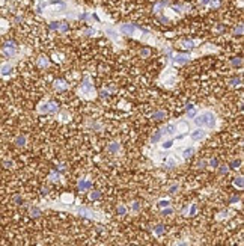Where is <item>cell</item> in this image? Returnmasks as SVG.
<instances>
[{"label":"cell","mask_w":244,"mask_h":246,"mask_svg":"<svg viewBox=\"0 0 244 246\" xmlns=\"http://www.w3.org/2000/svg\"><path fill=\"white\" fill-rule=\"evenodd\" d=\"M59 178H60V177H59V174L56 172V169H53V171H51V174H50V180L53 181V183H56V181H59Z\"/></svg>","instance_id":"7402d4cb"},{"label":"cell","mask_w":244,"mask_h":246,"mask_svg":"<svg viewBox=\"0 0 244 246\" xmlns=\"http://www.w3.org/2000/svg\"><path fill=\"white\" fill-rule=\"evenodd\" d=\"M182 45H184V49H191V47L195 45V42H193L191 39H184V41H182Z\"/></svg>","instance_id":"cb8c5ba5"},{"label":"cell","mask_w":244,"mask_h":246,"mask_svg":"<svg viewBox=\"0 0 244 246\" xmlns=\"http://www.w3.org/2000/svg\"><path fill=\"white\" fill-rule=\"evenodd\" d=\"M79 214L80 216H84V217H89V219H94L95 217V213L92 212V210H89V208H86V207H80L79 210Z\"/></svg>","instance_id":"ba28073f"},{"label":"cell","mask_w":244,"mask_h":246,"mask_svg":"<svg viewBox=\"0 0 244 246\" xmlns=\"http://www.w3.org/2000/svg\"><path fill=\"white\" fill-rule=\"evenodd\" d=\"M118 149H119V144H118V142H112V144L109 145V151H110V153H116Z\"/></svg>","instance_id":"4316f807"},{"label":"cell","mask_w":244,"mask_h":246,"mask_svg":"<svg viewBox=\"0 0 244 246\" xmlns=\"http://www.w3.org/2000/svg\"><path fill=\"white\" fill-rule=\"evenodd\" d=\"M234 184L238 187V189H243L244 187V183H243V177H237L235 180H234Z\"/></svg>","instance_id":"ffe728a7"},{"label":"cell","mask_w":244,"mask_h":246,"mask_svg":"<svg viewBox=\"0 0 244 246\" xmlns=\"http://www.w3.org/2000/svg\"><path fill=\"white\" fill-rule=\"evenodd\" d=\"M14 201H15V202H18V204H21V201H23V199H21V196L15 195V196H14Z\"/></svg>","instance_id":"f5cc1de1"},{"label":"cell","mask_w":244,"mask_h":246,"mask_svg":"<svg viewBox=\"0 0 244 246\" xmlns=\"http://www.w3.org/2000/svg\"><path fill=\"white\" fill-rule=\"evenodd\" d=\"M15 145L17 147H24L26 145V136H18V137H15Z\"/></svg>","instance_id":"e0dca14e"},{"label":"cell","mask_w":244,"mask_h":246,"mask_svg":"<svg viewBox=\"0 0 244 246\" xmlns=\"http://www.w3.org/2000/svg\"><path fill=\"white\" fill-rule=\"evenodd\" d=\"M59 30L62 33L68 32V23H60V24H59Z\"/></svg>","instance_id":"836d02e7"},{"label":"cell","mask_w":244,"mask_h":246,"mask_svg":"<svg viewBox=\"0 0 244 246\" xmlns=\"http://www.w3.org/2000/svg\"><path fill=\"white\" fill-rule=\"evenodd\" d=\"M158 20H160V23H161V24H167V23H169V18H167V17H164V15H160V17H158Z\"/></svg>","instance_id":"7bdbcfd3"},{"label":"cell","mask_w":244,"mask_h":246,"mask_svg":"<svg viewBox=\"0 0 244 246\" xmlns=\"http://www.w3.org/2000/svg\"><path fill=\"white\" fill-rule=\"evenodd\" d=\"M99 95H101V97H109V91H107V89H102Z\"/></svg>","instance_id":"816d5d0a"},{"label":"cell","mask_w":244,"mask_h":246,"mask_svg":"<svg viewBox=\"0 0 244 246\" xmlns=\"http://www.w3.org/2000/svg\"><path fill=\"white\" fill-rule=\"evenodd\" d=\"M116 213H118V214H121V216L127 214V208H125V205H119V207L116 208Z\"/></svg>","instance_id":"f546056e"},{"label":"cell","mask_w":244,"mask_h":246,"mask_svg":"<svg viewBox=\"0 0 244 246\" xmlns=\"http://www.w3.org/2000/svg\"><path fill=\"white\" fill-rule=\"evenodd\" d=\"M30 216H33V217L41 216V210H39L38 207H30Z\"/></svg>","instance_id":"603a6c76"},{"label":"cell","mask_w":244,"mask_h":246,"mask_svg":"<svg viewBox=\"0 0 244 246\" xmlns=\"http://www.w3.org/2000/svg\"><path fill=\"white\" fill-rule=\"evenodd\" d=\"M167 3H169L167 0H161L160 3H157V5L154 6V12H155V14H160V12H161V9L166 6V5H167Z\"/></svg>","instance_id":"4fadbf2b"},{"label":"cell","mask_w":244,"mask_h":246,"mask_svg":"<svg viewBox=\"0 0 244 246\" xmlns=\"http://www.w3.org/2000/svg\"><path fill=\"white\" fill-rule=\"evenodd\" d=\"M238 201H240V198L237 196V195H234V196L229 199V202H230V204H235V202H238Z\"/></svg>","instance_id":"bcb514c9"},{"label":"cell","mask_w":244,"mask_h":246,"mask_svg":"<svg viewBox=\"0 0 244 246\" xmlns=\"http://www.w3.org/2000/svg\"><path fill=\"white\" fill-rule=\"evenodd\" d=\"M12 73V65L11 64H2L0 65V76H9Z\"/></svg>","instance_id":"9c48e42d"},{"label":"cell","mask_w":244,"mask_h":246,"mask_svg":"<svg viewBox=\"0 0 244 246\" xmlns=\"http://www.w3.org/2000/svg\"><path fill=\"white\" fill-rule=\"evenodd\" d=\"M148 54H149V50H148V49H143V50H140V56H143V57H146Z\"/></svg>","instance_id":"7dc6e473"},{"label":"cell","mask_w":244,"mask_h":246,"mask_svg":"<svg viewBox=\"0 0 244 246\" xmlns=\"http://www.w3.org/2000/svg\"><path fill=\"white\" fill-rule=\"evenodd\" d=\"M59 21H53V23H50V29L51 30H59Z\"/></svg>","instance_id":"d590c367"},{"label":"cell","mask_w":244,"mask_h":246,"mask_svg":"<svg viewBox=\"0 0 244 246\" xmlns=\"http://www.w3.org/2000/svg\"><path fill=\"white\" fill-rule=\"evenodd\" d=\"M41 193H42V195H44V196H45V195H47V193H48V189H47V187H44V189H42V190H41Z\"/></svg>","instance_id":"db71d44e"},{"label":"cell","mask_w":244,"mask_h":246,"mask_svg":"<svg viewBox=\"0 0 244 246\" xmlns=\"http://www.w3.org/2000/svg\"><path fill=\"white\" fill-rule=\"evenodd\" d=\"M80 92L86 98H92V97L95 95L94 86H92V83L89 82V77H84V82L81 83V86H80Z\"/></svg>","instance_id":"7a4b0ae2"},{"label":"cell","mask_w":244,"mask_h":246,"mask_svg":"<svg viewBox=\"0 0 244 246\" xmlns=\"http://www.w3.org/2000/svg\"><path fill=\"white\" fill-rule=\"evenodd\" d=\"M232 66H243V61H241V57H235V59H232Z\"/></svg>","instance_id":"f1b7e54d"},{"label":"cell","mask_w":244,"mask_h":246,"mask_svg":"<svg viewBox=\"0 0 244 246\" xmlns=\"http://www.w3.org/2000/svg\"><path fill=\"white\" fill-rule=\"evenodd\" d=\"M172 145H173V140H166L161 144L163 149H169V148H172Z\"/></svg>","instance_id":"d6a6232c"},{"label":"cell","mask_w":244,"mask_h":246,"mask_svg":"<svg viewBox=\"0 0 244 246\" xmlns=\"http://www.w3.org/2000/svg\"><path fill=\"white\" fill-rule=\"evenodd\" d=\"M38 112H39V113H50V104H48V103H42V104H39Z\"/></svg>","instance_id":"5bb4252c"},{"label":"cell","mask_w":244,"mask_h":246,"mask_svg":"<svg viewBox=\"0 0 244 246\" xmlns=\"http://www.w3.org/2000/svg\"><path fill=\"white\" fill-rule=\"evenodd\" d=\"M188 61H190V56H188V54H181V53L173 54V62H175L176 65H184V64H187Z\"/></svg>","instance_id":"5b68a950"},{"label":"cell","mask_w":244,"mask_h":246,"mask_svg":"<svg viewBox=\"0 0 244 246\" xmlns=\"http://www.w3.org/2000/svg\"><path fill=\"white\" fill-rule=\"evenodd\" d=\"M195 124L197 127L214 128L215 127V115L212 112H202L200 115H197L195 118Z\"/></svg>","instance_id":"6da1fadb"},{"label":"cell","mask_w":244,"mask_h":246,"mask_svg":"<svg viewBox=\"0 0 244 246\" xmlns=\"http://www.w3.org/2000/svg\"><path fill=\"white\" fill-rule=\"evenodd\" d=\"M54 88H56L57 91H65L66 88H68V83H66L65 80H62V79H59V80L54 82Z\"/></svg>","instance_id":"8fae6325"},{"label":"cell","mask_w":244,"mask_h":246,"mask_svg":"<svg viewBox=\"0 0 244 246\" xmlns=\"http://www.w3.org/2000/svg\"><path fill=\"white\" fill-rule=\"evenodd\" d=\"M89 198H91V201H97V199L101 198V192L94 190V192H91V193H89Z\"/></svg>","instance_id":"ac0fdd59"},{"label":"cell","mask_w":244,"mask_h":246,"mask_svg":"<svg viewBox=\"0 0 244 246\" xmlns=\"http://www.w3.org/2000/svg\"><path fill=\"white\" fill-rule=\"evenodd\" d=\"M160 139H161V133H160V131H157V133L151 137V144H157Z\"/></svg>","instance_id":"d4e9b609"},{"label":"cell","mask_w":244,"mask_h":246,"mask_svg":"<svg viewBox=\"0 0 244 246\" xmlns=\"http://www.w3.org/2000/svg\"><path fill=\"white\" fill-rule=\"evenodd\" d=\"M3 53H5L8 57H12V56L17 53V44L14 42V41L5 42V45H3Z\"/></svg>","instance_id":"3957f363"},{"label":"cell","mask_w":244,"mask_h":246,"mask_svg":"<svg viewBox=\"0 0 244 246\" xmlns=\"http://www.w3.org/2000/svg\"><path fill=\"white\" fill-rule=\"evenodd\" d=\"M219 171H220V174H226L229 171V166L228 165H223V166H219Z\"/></svg>","instance_id":"8d00e7d4"},{"label":"cell","mask_w":244,"mask_h":246,"mask_svg":"<svg viewBox=\"0 0 244 246\" xmlns=\"http://www.w3.org/2000/svg\"><path fill=\"white\" fill-rule=\"evenodd\" d=\"M133 210L137 213V212L140 210V204H139V202H133Z\"/></svg>","instance_id":"f6af8a7d"},{"label":"cell","mask_w":244,"mask_h":246,"mask_svg":"<svg viewBox=\"0 0 244 246\" xmlns=\"http://www.w3.org/2000/svg\"><path fill=\"white\" fill-rule=\"evenodd\" d=\"M205 166H207V162H205V160H202V162L197 163V168H199V169H203Z\"/></svg>","instance_id":"681fc988"},{"label":"cell","mask_w":244,"mask_h":246,"mask_svg":"<svg viewBox=\"0 0 244 246\" xmlns=\"http://www.w3.org/2000/svg\"><path fill=\"white\" fill-rule=\"evenodd\" d=\"M208 165H210L211 168H214V169H215V168L219 166V162H217V159H212V160H210V163H208Z\"/></svg>","instance_id":"ee69618b"},{"label":"cell","mask_w":244,"mask_h":246,"mask_svg":"<svg viewBox=\"0 0 244 246\" xmlns=\"http://www.w3.org/2000/svg\"><path fill=\"white\" fill-rule=\"evenodd\" d=\"M240 165H241V162H240V160H232V162H230V165H228V166L230 168V169H238V166H240Z\"/></svg>","instance_id":"4dcf8cb0"},{"label":"cell","mask_w":244,"mask_h":246,"mask_svg":"<svg viewBox=\"0 0 244 246\" xmlns=\"http://www.w3.org/2000/svg\"><path fill=\"white\" fill-rule=\"evenodd\" d=\"M226 214H228V212H225V213H220V214H219V219H223V217H226Z\"/></svg>","instance_id":"11a10c76"},{"label":"cell","mask_w":244,"mask_h":246,"mask_svg":"<svg viewBox=\"0 0 244 246\" xmlns=\"http://www.w3.org/2000/svg\"><path fill=\"white\" fill-rule=\"evenodd\" d=\"M83 33H84V35H87V36H95L98 32L95 30V29H92V27H87V29H84V30H83Z\"/></svg>","instance_id":"44dd1931"},{"label":"cell","mask_w":244,"mask_h":246,"mask_svg":"<svg viewBox=\"0 0 244 246\" xmlns=\"http://www.w3.org/2000/svg\"><path fill=\"white\" fill-rule=\"evenodd\" d=\"M230 85H232V86H238V85H241V79H240V77H238V79H232V80H230Z\"/></svg>","instance_id":"b9f144b4"},{"label":"cell","mask_w":244,"mask_h":246,"mask_svg":"<svg viewBox=\"0 0 244 246\" xmlns=\"http://www.w3.org/2000/svg\"><path fill=\"white\" fill-rule=\"evenodd\" d=\"M48 64H50V62H48V59H47L45 56H41V57L38 59V65L41 66V68H47Z\"/></svg>","instance_id":"2e32d148"},{"label":"cell","mask_w":244,"mask_h":246,"mask_svg":"<svg viewBox=\"0 0 244 246\" xmlns=\"http://www.w3.org/2000/svg\"><path fill=\"white\" fill-rule=\"evenodd\" d=\"M160 133L164 134V136H172V134L176 133V125H175V124H167V125H164L161 130H160Z\"/></svg>","instance_id":"52a82bcc"},{"label":"cell","mask_w":244,"mask_h":246,"mask_svg":"<svg viewBox=\"0 0 244 246\" xmlns=\"http://www.w3.org/2000/svg\"><path fill=\"white\" fill-rule=\"evenodd\" d=\"M170 205V202L167 201V199H161V201H158V207L160 208H164V207H169Z\"/></svg>","instance_id":"1f68e13d"},{"label":"cell","mask_w":244,"mask_h":246,"mask_svg":"<svg viewBox=\"0 0 244 246\" xmlns=\"http://www.w3.org/2000/svg\"><path fill=\"white\" fill-rule=\"evenodd\" d=\"M172 213H173V210H172V208H169V207L161 208V214H163V216H167V214H172Z\"/></svg>","instance_id":"e575fe53"},{"label":"cell","mask_w":244,"mask_h":246,"mask_svg":"<svg viewBox=\"0 0 244 246\" xmlns=\"http://www.w3.org/2000/svg\"><path fill=\"white\" fill-rule=\"evenodd\" d=\"M166 118V112L164 110H155V112H152V119H155V121H160V119H164Z\"/></svg>","instance_id":"7c38bea8"},{"label":"cell","mask_w":244,"mask_h":246,"mask_svg":"<svg viewBox=\"0 0 244 246\" xmlns=\"http://www.w3.org/2000/svg\"><path fill=\"white\" fill-rule=\"evenodd\" d=\"M208 2H210V0H200V3H202V5H207Z\"/></svg>","instance_id":"9f6ffc18"},{"label":"cell","mask_w":244,"mask_h":246,"mask_svg":"<svg viewBox=\"0 0 244 246\" xmlns=\"http://www.w3.org/2000/svg\"><path fill=\"white\" fill-rule=\"evenodd\" d=\"M152 230H154V232H155L157 236H161L163 232H164V227H163V225H157V227H154Z\"/></svg>","instance_id":"484cf974"},{"label":"cell","mask_w":244,"mask_h":246,"mask_svg":"<svg viewBox=\"0 0 244 246\" xmlns=\"http://www.w3.org/2000/svg\"><path fill=\"white\" fill-rule=\"evenodd\" d=\"M91 187H92V181L91 180H80L79 181V190H80V192L89 190Z\"/></svg>","instance_id":"30bf717a"},{"label":"cell","mask_w":244,"mask_h":246,"mask_svg":"<svg viewBox=\"0 0 244 246\" xmlns=\"http://www.w3.org/2000/svg\"><path fill=\"white\" fill-rule=\"evenodd\" d=\"M48 104H50V113H56V112L59 110V106H57V103L48 101Z\"/></svg>","instance_id":"d6986e66"},{"label":"cell","mask_w":244,"mask_h":246,"mask_svg":"<svg viewBox=\"0 0 244 246\" xmlns=\"http://www.w3.org/2000/svg\"><path fill=\"white\" fill-rule=\"evenodd\" d=\"M45 5H47V3H45V2H41V3H39V5H38V6H36V11H38V12H39V14H41V12H42V9H44V8H45Z\"/></svg>","instance_id":"74e56055"},{"label":"cell","mask_w":244,"mask_h":246,"mask_svg":"<svg viewBox=\"0 0 244 246\" xmlns=\"http://www.w3.org/2000/svg\"><path fill=\"white\" fill-rule=\"evenodd\" d=\"M136 30H139V26H136V24H122L121 26V33H124V35H134V32Z\"/></svg>","instance_id":"277c9868"},{"label":"cell","mask_w":244,"mask_h":246,"mask_svg":"<svg viewBox=\"0 0 244 246\" xmlns=\"http://www.w3.org/2000/svg\"><path fill=\"white\" fill-rule=\"evenodd\" d=\"M196 210H197V207H196V204H191V207H190V212H188V216H195Z\"/></svg>","instance_id":"ab89813d"},{"label":"cell","mask_w":244,"mask_h":246,"mask_svg":"<svg viewBox=\"0 0 244 246\" xmlns=\"http://www.w3.org/2000/svg\"><path fill=\"white\" fill-rule=\"evenodd\" d=\"M106 33H107L112 39H116V38H118V36H116V32H114L113 29H110V27H106Z\"/></svg>","instance_id":"83f0119b"},{"label":"cell","mask_w":244,"mask_h":246,"mask_svg":"<svg viewBox=\"0 0 244 246\" xmlns=\"http://www.w3.org/2000/svg\"><path fill=\"white\" fill-rule=\"evenodd\" d=\"M235 35H238V36L243 35V24H240L238 27H235Z\"/></svg>","instance_id":"60d3db41"},{"label":"cell","mask_w":244,"mask_h":246,"mask_svg":"<svg viewBox=\"0 0 244 246\" xmlns=\"http://www.w3.org/2000/svg\"><path fill=\"white\" fill-rule=\"evenodd\" d=\"M193 153H195V148H193V147L185 148V149L182 151V157H184V159H188V157H191V156H193Z\"/></svg>","instance_id":"9a60e30c"},{"label":"cell","mask_w":244,"mask_h":246,"mask_svg":"<svg viewBox=\"0 0 244 246\" xmlns=\"http://www.w3.org/2000/svg\"><path fill=\"white\" fill-rule=\"evenodd\" d=\"M187 112H188V118H195V116H196L195 107H193V109H190V110H187Z\"/></svg>","instance_id":"c3c4849f"},{"label":"cell","mask_w":244,"mask_h":246,"mask_svg":"<svg viewBox=\"0 0 244 246\" xmlns=\"http://www.w3.org/2000/svg\"><path fill=\"white\" fill-rule=\"evenodd\" d=\"M175 165H176V163H175L173 160H169V162L166 163V168H175Z\"/></svg>","instance_id":"f907efd6"},{"label":"cell","mask_w":244,"mask_h":246,"mask_svg":"<svg viewBox=\"0 0 244 246\" xmlns=\"http://www.w3.org/2000/svg\"><path fill=\"white\" fill-rule=\"evenodd\" d=\"M178 189H179L178 184H173V186H170V187H169V193H176V192H178Z\"/></svg>","instance_id":"f35d334b"},{"label":"cell","mask_w":244,"mask_h":246,"mask_svg":"<svg viewBox=\"0 0 244 246\" xmlns=\"http://www.w3.org/2000/svg\"><path fill=\"white\" fill-rule=\"evenodd\" d=\"M191 140H195V142H199V140H202V139H205V136H207V133L202 130V128H196L195 131H191Z\"/></svg>","instance_id":"8992f818"}]
</instances>
